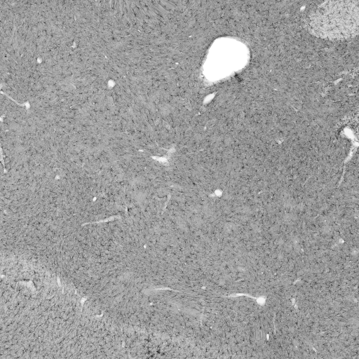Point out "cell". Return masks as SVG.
<instances>
[{"mask_svg":"<svg viewBox=\"0 0 359 359\" xmlns=\"http://www.w3.org/2000/svg\"><path fill=\"white\" fill-rule=\"evenodd\" d=\"M359 9L352 1H326L311 11L306 25L313 35L330 40L347 39L358 32Z\"/></svg>","mask_w":359,"mask_h":359,"instance_id":"cell-1","label":"cell"}]
</instances>
